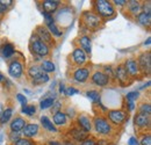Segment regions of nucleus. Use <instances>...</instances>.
<instances>
[{
  "label": "nucleus",
  "instance_id": "obj_1",
  "mask_svg": "<svg viewBox=\"0 0 151 145\" xmlns=\"http://www.w3.org/2000/svg\"><path fill=\"white\" fill-rule=\"evenodd\" d=\"M94 8L98 17L109 19L115 14L113 4L108 0H96L94 2Z\"/></svg>",
  "mask_w": 151,
  "mask_h": 145
},
{
  "label": "nucleus",
  "instance_id": "obj_2",
  "mask_svg": "<svg viewBox=\"0 0 151 145\" xmlns=\"http://www.w3.org/2000/svg\"><path fill=\"white\" fill-rule=\"evenodd\" d=\"M93 124H94L95 132L99 135L108 136L113 132V126L111 124V122L105 116H95Z\"/></svg>",
  "mask_w": 151,
  "mask_h": 145
},
{
  "label": "nucleus",
  "instance_id": "obj_3",
  "mask_svg": "<svg viewBox=\"0 0 151 145\" xmlns=\"http://www.w3.org/2000/svg\"><path fill=\"white\" fill-rule=\"evenodd\" d=\"M28 75L32 79V83L34 85H41L44 84L47 81H49V74L43 72V70L41 69V66L38 65H33L28 69Z\"/></svg>",
  "mask_w": 151,
  "mask_h": 145
},
{
  "label": "nucleus",
  "instance_id": "obj_4",
  "mask_svg": "<svg viewBox=\"0 0 151 145\" xmlns=\"http://www.w3.org/2000/svg\"><path fill=\"white\" fill-rule=\"evenodd\" d=\"M107 120L111 122V124L121 126L128 120V114L121 109H113V110L108 111V118Z\"/></svg>",
  "mask_w": 151,
  "mask_h": 145
},
{
  "label": "nucleus",
  "instance_id": "obj_5",
  "mask_svg": "<svg viewBox=\"0 0 151 145\" xmlns=\"http://www.w3.org/2000/svg\"><path fill=\"white\" fill-rule=\"evenodd\" d=\"M30 48H32V51L40 57H45L50 54V47L47 45L45 43H43L42 41H40L36 36L33 37Z\"/></svg>",
  "mask_w": 151,
  "mask_h": 145
},
{
  "label": "nucleus",
  "instance_id": "obj_6",
  "mask_svg": "<svg viewBox=\"0 0 151 145\" xmlns=\"http://www.w3.org/2000/svg\"><path fill=\"white\" fill-rule=\"evenodd\" d=\"M83 21L86 24V27L90 29H96L101 22L100 18L96 14H94L93 12H88V11L83 13Z\"/></svg>",
  "mask_w": 151,
  "mask_h": 145
},
{
  "label": "nucleus",
  "instance_id": "obj_7",
  "mask_svg": "<svg viewBox=\"0 0 151 145\" xmlns=\"http://www.w3.org/2000/svg\"><path fill=\"white\" fill-rule=\"evenodd\" d=\"M137 63H138V66H139L141 72L145 73V74H150V71H151L150 51H147V52H143L142 55H139Z\"/></svg>",
  "mask_w": 151,
  "mask_h": 145
},
{
  "label": "nucleus",
  "instance_id": "obj_8",
  "mask_svg": "<svg viewBox=\"0 0 151 145\" xmlns=\"http://www.w3.org/2000/svg\"><path fill=\"white\" fill-rule=\"evenodd\" d=\"M114 77L116 78V80H117L122 86H127V84L129 83V78H130L129 74L126 71L123 64L119 65V66L115 69V71H114Z\"/></svg>",
  "mask_w": 151,
  "mask_h": 145
},
{
  "label": "nucleus",
  "instance_id": "obj_9",
  "mask_svg": "<svg viewBox=\"0 0 151 145\" xmlns=\"http://www.w3.org/2000/svg\"><path fill=\"white\" fill-rule=\"evenodd\" d=\"M123 66H124L127 73L129 74V77H136V75H138V74L141 73L138 63H137V60L134 59V58H128V59L124 62Z\"/></svg>",
  "mask_w": 151,
  "mask_h": 145
},
{
  "label": "nucleus",
  "instance_id": "obj_10",
  "mask_svg": "<svg viewBox=\"0 0 151 145\" xmlns=\"http://www.w3.org/2000/svg\"><path fill=\"white\" fill-rule=\"evenodd\" d=\"M36 37L40 41H42L43 43H45L47 45H51L52 44L51 34L49 33V30L44 26H38L36 28Z\"/></svg>",
  "mask_w": 151,
  "mask_h": 145
},
{
  "label": "nucleus",
  "instance_id": "obj_11",
  "mask_svg": "<svg viewBox=\"0 0 151 145\" xmlns=\"http://www.w3.org/2000/svg\"><path fill=\"white\" fill-rule=\"evenodd\" d=\"M8 73L13 78H17V79L20 78L22 75V73H23V64L18 59L13 60L8 66Z\"/></svg>",
  "mask_w": 151,
  "mask_h": 145
},
{
  "label": "nucleus",
  "instance_id": "obj_12",
  "mask_svg": "<svg viewBox=\"0 0 151 145\" xmlns=\"http://www.w3.org/2000/svg\"><path fill=\"white\" fill-rule=\"evenodd\" d=\"M91 79H92V83L93 84H95L96 86H100V87L107 86L109 84V81H111V79L104 72H101V71H96V72L93 73L92 77H91Z\"/></svg>",
  "mask_w": 151,
  "mask_h": 145
},
{
  "label": "nucleus",
  "instance_id": "obj_13",
  "mask_svg": "<svg viewBox=\"0 0 151 145\" xmlns=\"http://www.w3.org/2000/svg\"><path fill=\"white\" fill-rule=\"evenodd\" d=\"M87 55L84 52L83 49H80L79 47L75 48L73 52H72V62L75 63L76 65L80 66V65H84L86 62H87Z\"/></svg>",
  "mask_w": 151,
  "mask_h": 145
},
{
  "label": "nucleus",
  "instance_id": "obj_14",
  "mask_svg": "<svg viewBox=\"0 0 151 145\" xmlns=\"http://www.w3.org/2000/svg\"><path fill=\"white\" fill-rule=\"evenodd\" d=\"M90 78V69L88 67H78L73 72V79L77 83H85Z\"/></svg>",
  "mask_w": 151,
  "mask_h": 145
},
{
  "label": "nucleus",
  "instance_id": "obj_15",
  "mask_svg": "<svg viewBox=\"0 0 151 145\" xmlns=\"http://www.w3.org/2000/svg\"><path fill=\"white\" fill-rule=\"evenodd\" d=\"M77 122H78V126L80 129H83L84 131L86 132H90L91 129H92V121L88 116L84 115V114H80L78 117H77Z\"/></svg>",
  "mask_w": 151,
  "mask_h": 145
},
{
  "label": "nucleus",
  "instance_id": "obj_16",
  "mask_svg": "<svg viewBox=\"0 0 151 145\" xmlns=\"http://www.w3.org/2000/svg\"><path fill=\"white\" fill-rule=\"evenodd\" d=\"M58 6H59V1H57V0H44L42 2V7L44 11L43 13L52 15V13L58 8Z\"/></svg>",
  "mask_w": 151,
  "mask_h": 145
},
{
  "label": "nucleus",
  "instance_id": "obj_17",
  "mask_svg": "<svg viewBox=\"0 0 151 145\" xmlns=\"http://www.w3.org/2000/svg\"><path fill=\"white\" fill-rule=\"evenodd\" d=\"M135 126L139 129H145V128L150 127V117L142 115V114H136L135 116Z\"/></svg>",
  "mask_w": 151,
  "mask_h": 145
},
{
  "label": "nucleus",
  "instance_id": "obj_18",
  "mask_svg": "<svg viewBox=\"0 0 151 145\" xmlns=\"http://www.w3.org/2000/svg\"><path fill=\"white\" fill-rule=\"evenodd\" d=\"M40 131V127L35 123H29V124H26V127L23 128L22 130V134L28 137V138H32V137H35Z\"/></svg>",
  "mask_w": 151,
  "mask_h": 145
},
{
  "label": "nucleus",
  "instance_id": "obj_19",
  "mask_svg": "<svg viewBox=\"0 0 151 145\" xmlns=\"http://www.w3.org/2000/svg\"><path fill=\"white\" fill-rule=\"evenodd\" d=\"M79 48L84 50V52L87 55V54H91L92 51V42H91V38L90 36L87 35H84L79 38Z\"/></svg>",
  "mask_w": 151,
  "mask_h": 145
},
{
  "label": "nucleus",
  "instance_id": "obj_20",
  "mask_svg": "<svg viewBox=\"0 0 151 145\" xmlns=\"http://www.w3.org/2000/svg\"><path fill=\"white\" fill-rule=\"evenodd\" d=\"M26 124H27V122H26L24 118H22V117H15L12 121V123L9 124V128H11V130L13 132H19V131L23 130V128L26 127Z\"/></svg>",
  "mask_w": 151,
  "mask_h": 145
},
{
  "label": "nucleus",
  "instance_id": "obj_21",
  "mask_svg": "<svg viewBox=\"0 0 151 145\" xmlns=\"http://www.w3.org/2000/svg\"><path fill=\"white\" fill-rule=\"evenodd\" d=\"M70 135L72 136L73 139L78 141V142H83L85 138L88 137V132L84 131V130L80 129V128H72V129L70 130Z\"/></svg>",
  "mask_w": 151,
  "mask_h": 145
},
{
  "label": "nucleus",
  "instance_id": "obj_22",
  "mask_svg": "<svg viewBox=\"0 0 151 145\" xmlns=\"http://www.w3.org/2000/svg\"><path fill=\"white\" fill-rule=\"evenodd\" d=\"M66 121H68L66 114L63 113L62 110L56 111V113L54 114V124H55V127H56V126H59V127L65 126V124H66Z\"/></svg>",
  "mask_w": 151,
  "mask_h": 145
},
{
  "label": "nucleus",
  "instance_id": "obj_23",
  "mask_svg": "<svg viewBox=\"0 0 151 145\" xmlns=\"http://www.w3.org/2000/svg\"><path fill=\"white\" fill-rule=\"evenodd\" d=\"M137 22L144 27H149L151 23V13L139 12L137 14Z\"/></svg>",
  "mask_w": 151,
  "mask_h": 145
},
{
  "label": "nucleus",
  "instance_id": "obj_24",
  "mask_svg": "<svg viewBox=\"0 0 151 145\" xmlns=\"http://www.w3.org/2000/svg\"><path fill=\"white\" fill-rule=\"evenodd\" d=\"M41 123H42V126H43V128H44L45 130H48V131H50V132H52V134L58 132L57 128L55 127V124L50 121V118H49L48 116H42V117H41Z\"/></svg>",
  "mask_w": 151,
  "mask_h": 145
},
{
  "label": "nucleus",
  "instance_id": "obj_25",
  "mask_svg": "<svg viewBox=\"0 0 151 145\" xmlns=\"http://www.w3.org/2000/svg\"><path fill=\"white\" fill-rule=\"evenodd\" d=\"M126 5L128 6L129 12H130L132 14H134V15H137V14L141 12V5H139V1L130 0V1H127Z\"/></svg>",
  "mask_w": 151,
  "mask_h": 145
},
{
  "label": "nucleus",
  "instance_id": "obj_26",
  "mask_svg": "<svg viewBox=\"0 0 151 145\" xmlns=\"http://www.w3.org/2000/svg\"><path fill=\"white\" fill-rule=\"evenodd\" d=\"M1 52L4 55V57L11 58V57L14 55V52H15L14 45H13L12 43H6V44H4L2 48H1Z\"/></svg>",
  "mask_w": 151,
  "mask_h": 145
},
{
  "label": "nucleus",
  "instance_id": "obj_27",
  "mask_svg": "<svg viewBox=\"0 0 151 145\" xmlns=\"http://www.w3.org/2000/svg\"><path fill=\"white\" fill-rule=\"evenodd\" d=\"M41 69L43 70V72L44 73H51V72H55V70H56V66H55V64L51 62V60H43L42 63H41Z\"/></svg>",
  "mask_w": 151,
  "mask_h": 145
},
{
  "label": "nucleus",
  "instance_id": "obj_28",
  "mask_svg": "<svg viewBox=\"0 0 151 145\" xmlns=\"http://www.w3.org/2000/svg\"><path fill=\"white\" fill-rule=\"evenodd\" d=\"M13 115V109L12 108H6L1 114H0V124H5L9 121V118Z\"/></svg>",
  "mask_w": 151,
  "mask_h": 145
},
{
  "label": "nucleus",
  "instance_id": "obj_29",
  "mask_svg": "<svg viewBox=\"0 0 151 145\" xmlns=\"http://www.w3.org/2000/svg\"><path fill=\"white\" fill-rule=\"evenodd\" d=\"M47 27H48L47 29L49 30L50 34H52V35H55V36H57V37H60L62 35H63V32L57 27L55 22H51V23L47 24Z\"/></svg>",
  "mask_w": 151,
  "mask_h": 145
},
{
  "label": "nucleus",
  "instance_id": "obj_30",
  "mask_svg": "<svg viewBox=\"0 0 151 145\" xmlns=\"http://www.w3.org/2000/svg\"><path fill=\"white\" fill-rule=\"evenodd\" d=\"M86 95H87V98H88L93 103L100 102V98H101V95H100V93H99L98 91H94V90H92V91H87L86 92Z\"/></svg>",
  "mask_w": 151,
  "mask_h": 145
},
{
  "label": "nucleus",
  "instance_id": "obj_31",
  "mask_svg": "<svg viewBox=\"0 0 151 145\" xmlns=\"http://www.w3.org/2000/svg\"><path fill=\"white\" fill-rule=\"evenodd\" d=\"M138 113L139 114H142V115H145V116H151V105L149 102H144V103H142L141 106H139V110H138Z\"/></svg>",
  "mask_w": 151,
  "mask_h": 145
},
{
  "label": "nucleus",
  "instance_id": "obj_32",
  "mask_svg": "<svg viewBox=\"0 0 151 145\" xmlns=\"http://www.w3.org/2000/svg\"><path fill=\"white\" fill-rule=\"evenodd\" d=\"M54 103H55V99L54 98H45V99H43L41 101L40 107H41V109H48L50 107H52Z\"/></svg>",
  "mask_w": 151,
  "mask_h": 145
},
{
  "label": "nucleus",
  "instance_id": "obj_33",
  "mask_svg": "<svg viewBox=\"0 0 151 145\" xmlns=\"http://www.w3.org/2000/svg\"><path fill=\"white\" fill-rule=\"evenodd\" d=\"M35 111H36L35 106H28V105H26V106L22 107V113L26 114V115H28V116H33L35 114Z\"/></svg>",
  "mask_w": 151,
  "mask_h": 145
},
{
  "label": "nucleus",
  "instance_id": "obj_34",
  "mask_svg": "<svg viewBox=\"0 0 151 145\" xmlns=\"http://www.w3.org/2000/svg\"><path fill=\"white\" fill-rule=\"evenodd\" d=\"M139 98V93L137 91H132V92H129L127 95H126V99H127V101H132V102H135L137 99Z\"/></svg>",
  "mask_w": 151,
  "mask_h": 145
},
{
  "label": "nucleus",
  "instance_id": "obj_35",
  "mask_svg": "<svg viewBox=\"0 0 151 145\" xmlns=\"http://www.w3.org/2000/svg\"><path fill=\"white\" fill-rule=\"evenodd\" d=\"M80 91L79 90H77L75 87H72V86H70V87H68V88H65V92H64V94L66 95V96H72V95H76V94H79Z\"/></svg>",
  "mask_w": 151,
  "mask_h": 145
},
{
  "label": "nucleus",
  "instance_id": "obj_36",
  "mask_svg": "<svg viewBox=\"0 0 151 145\" xmlns=\"http://www.w3.org/2000/svg\"><path fill=\"white\" fill-rule=\"evenodd\" d=\"M13 145H33V142L28 138H19L18 141L14 142Z\"/></svg>",
  "mask_w": 151,
  "mask_h": 145
},
{
  "label": "nucleus",
  "instance_id": "obj_37",
  "mask_svg": "<svg viewBox=\"0 0 151 145\" xmlns=\"http://www.w3.org/2000/svg\"><path fill=\"white\" fill-rule=\"evenodd\" d=\"M139 143H141V145H151V136L149 134H148V135H144V136L141 138Z\"/></svg>",
  "mask_w": 151,
  "mask_h": 145
},
{
  "label": "nucleus",
  "instance_id": "obj_38",
  "mask_svg": "<svg viewBox=\"0 0 151 145\" xmlns=\"http://www.w3.org/2000/svg\"><path fill=\"white\" fill-rule=\"evenodd\" d=\"M17 99H18V101H19L20 103L22 105V107L27 105V98H26L23 94H21V93H18V94H17Z\"/></svg>",
  "mask_w": 151,
  "mask_h": 145
},
{
  "label": "nucleus",
  "instance_id": "obj_39",
  "mask_svg": "<svg viewBox=\"0 0 151 145\" xmlns=\"http://www.w3.org/2000/svg\"><path fill=\"white\" fill-rule=\"evenodd\" d=\"M96 143V141H95L94 138H92V137H87V138H85L83 142H81V144L80 145H95Z\"/></svg>",
  "mask_w": 151,
  "mask_h": 145
},
{
  "label": "nucleus",
  "instance_id": "obj_40",
  "mask_svg": "<svg viewBox=\"0 0 151 145\" xmlns=\"http://www.w3.org/2000/svg\"><path fill=\"white\" fill-rule=\"evenodd\" d=\"M43 18H44V20H45V24H49V23H51V22H55V21H54V18H52V15H50V14L43 13Z\"/></svg>",
  "mask_w": 151,
  "mask_h": 145
},
{
  "label": "nucleus",
  "instance_id": "obj_41",
  "mask_svg": "<svg viewBox=\"0 0 151 145\" xmlns=\"http://www.w3.org/2000/svg\"><path fill=\"white\" fill-rule=\"evenodd\" d=\"M14 1L13 0H0V6H2V7H5V8H7L8 6H11L12 4H13Z\"/></svg>",
  "mask_w": 151,
  "mask_h": 145
},
{
  "label": "nucleus",
  "instance_id": "obj_42",
  "mask_svg": "<svg viewBox=\"0 0 151 145\" xmlns=\"http://www.w3.org/2000/svg\"><path fill=\"white\" fill-rule=\"evenodd\" d=\"M9 138H11V141L12 142H15V141H18L19 138H21L20 137V135H19V132H11V136H9Z\"/></svg>",
  "mask_w": 151,
  "mask_h": 145
},
{
  "label": "nucleus",
  "instance_id": "obj_43",
  "mask_svg": "<svg viewBox=\"0 0 151 145\" xmlns=\"http://www.w3.org/2000/svg\"><path fill=\"white\" fill-rule=\"evenodd\" d=\"M128 144L129 145H138V139H137L136 137H130Z\"/></svg>",
  "mask_w": 151,
  "mask_h": 145
},
{
  "label": "nucleus",
  "instance_id": "obj_44",
  "mask_svg": "<svg viewBox=\"0 0 151 145\" xmlns=\"http://www.w3.org/2000/svg\"><path fill=\"white\" fill-rule=\"evenodd\" d=\"M95 145H111L109 141H106V139H100V141H96Z\"/></svg>",
  "mask_w": 151,
  "mask_h": 145
},
{
  "label": "nucleus",
  "instance_id": "obj_45",
  "mask_svg": "<svg viewBox=\"0 0 151 145\" xmlns=\"http://www.w3.org/2000/svg\"><path fill=\"white\" fill-rule=\"evenodd\" d=\"M113 2L116 5V6H124V5L127 4L126 0H115V1H113Z\"/></svg>",
  "mask_w": 151,
  "mask_h": 145
},
{
  "label": "nucleus",
  "instance_id": "obj_46",
  "mask_svg": "<svg viewBox=\"0 0 151 145\" xmlns=\"http://www.w3.org/2000/svg\"><path fill=\"white\" fill-rule=\"evenodd\" d=\"M59 107H60V102H56V103L52 105V111H54V114H55L56 111H59V110H58Z\"/></svg>",
  "mask_w": 151,
  "mask_h": 145
},
{
  "label": "nucleus",
  "instance_id": "obj_47",
  "mask_svg": "<svg viewBox=\"0 0 151 145\" xmlns=\"http://www.w3.org/2000/svg\"><path fill=\"white\" fill-rule=\"evenodd\" d=\"M127 106H128V109H129L130 111H132V110L135 109V102H132V101H128V102H127Z\"/></svg>",
  "mask_w": 151,
  "mask_h": 145
},
{
  "label": "nucleus",
  "instance_id": "obj_48",
  "mask_svg": "<svg viewBox=\"0 0 151 145\" xmlns=\"http://www.w3.org/2000/svg\"><path fill=\"white\" fill-rule=\"evenodd\" d=\"M48 145H63V144H60V143L57 142V141H49V142H48Z\"/></svg>",
  "mask_w": 151,
  "mask_h": 145
},
{
  "label": "nucleus",
  "instance_id": "obj_49",
  "mask_svg": "<svg viewBox=\"0 0 151 145\" xmlns=\"http://www.w3.org/2000/svg\"><path fill=\"white\" fill-rule=\"evenodd\" d=\"M65 92V86H64V84H60L59 85V93H64Z\"/></svg>",
  "mask_w": 151,
  "mask_h": 145
},
{
  "label": "nucleus",
  "instance_id": "obj_50",
  "mask_svg": "<svg viewBox=\"0 0 151 145\" xmlns=\"http://www.w3.org/2000/svg\"><path fill=\"white\" fill-rule=\"evenodd\" d=\"M6 9H7V8H5V7H2V6H0V14H4V13L6 12Z\"/></svg>",
  "mask_w": 151,
  "mask_h": 145
},
{
  "label": "nucleus",
  "instance_id": "obj_51",
  "mask_svg": "<svg viewBox=\"0 0 151 145\" xmlns=\"http://www.w3.org/2000/svg\"><path fill=\"white\" fill-rule=\"evenodd\" d=\"M150 43H151V38L149 37V38L147 39V42H144V45H150Z\"/></svg>",
  "mask_w": 151,
  "mask_h": 145
},
{
  "label": "nucleus",
  "instance_id": "obj_52",
  "mask_svg": "<svg viewBox=\"0 0 151 145\" xmlns=\"http://www.w3.org/2000/svg\"><path fill=\"white\" fill-rule=\"evenodd\" d=\"M1 81H5V77L2 75V73L0 72V83H1Z\"/></svg>",
  "mask_w": 151,
  "mask_h": 145
}]
</instances>
